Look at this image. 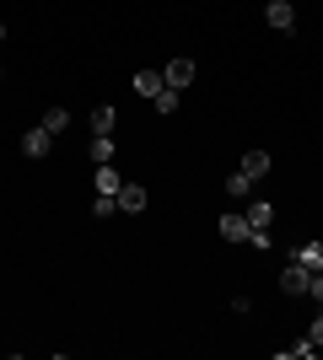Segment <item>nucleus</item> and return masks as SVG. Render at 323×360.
I'll list each match as a JSON object with an SVG mask.
<instances>
[{"mask_svg": "<svg viewBox=\"0 0 323 360\" xmlns=\"http://www.w3.org/2000/svg\"><path fill=\"white\" fill-rule=\"evenodd\" d=\"M308 280H312V269H302L296 258L280 269V290H286V296H308Z\"/></svg>", "mask_w": 323, "mask_h": 360, "instance_id": "f257e3e1", "label": "nucleus"}, {"mask_svg": "<svg viewBox=\"0 0 323 360\" xmlns=\"http://www.w3.org/2000/svg\"><path fill=\"white\" fill-rule=\"evenodd\" d=\"M22 150H27L32 162H44L49 150H54V135H49L44 124H38V129H27V135H22Z\"/></svg>", "mask_w": 323, "mask_h": 360, "instance_id": "f03ea898", "label": "nucleus"}, {"mask_svg": "<svg viewBox=\"0 0 323 360\" xmlns=\"http://www.w3.org/2000/svg\"><path fill=\"white\" fill-rule=\"evenodd\" d=\"M264 22H270V27H280V32H291V27H296V11H291V0H270Z\"/></svg>", "mask_w": 323, "mask_h": 360, "instance_id": "7ed1b4c3", "label": "nucleus"}, {"mask_svg": "<svg viewBox=\"0 0 323 360\" xmlns=\"http://www.w3.org/2000/svg\"><path fill=\"white\" fill-rule=\"evenodd\" d=\"M119 210H129V215L146 210V183H119Z\"/></svg>", "mask_w": 323, "mask_h": 360, "instance_id": "20e7f679", "label": "nucleus"}, {"mask_svg": "<svg viewBox=\"0 0 323 360\" xmlns=\"http://www.w3.org/2000/svg\"><path fill=\"white\" fill-rule=\"evenodd\" d=\"M162 81H167V86H178V91H184L189 81H194V60H172V65H167V75H162Z\"/></svg>", "mask_w": 323, "mask_h": 360, "instance_id": "39448f33", "label": "nucleus"}, {"mask_svg": "<svg viewBox=\"0 0 323 360\" xmlns=\"http://www.w3.org/2000/svg\"><path fill=\"white\" fill-rule=\"evenodd\" d=\"M221 237L227 242H248V215H221Z\"/></svg>", "mask_w": 323, "mask_h": 360, "instance_id": "423d86ee", "label": "nucleus"}, {"mask_svg": "<svg viewBox=\"0 0 323 360\" xmlns=\"http://www.w3.org/2000/svg\"><path fill=\"white\" fill-rule=\"evenodd\" d=\"M243 172H248L253 183H259L264 172H270V150H248V156H243Z\"/></svg>", "mask_w": 323, "mask_h": 360, "instance_id": "0eeeda50", "label": "nucleus"}, {"mask_svg": "<svg viewBox=\"0 0 323 360\" xmlns=\"http://www.w3.org/2000/svg\"><path fill=\"white\" fill-rule=\"evenodd\" d=\"M296 264L318 274V269H323V242H302V253H296Z\"/></svg>", "mask_w": 323, "mask_h": 360, "instance_id": "6e6552de", "label": "nucleus"}, {"mask_svg": "<svg viewBox=\"0 0 323 360\" xmlns=\"http://www.w3.org/2000/svg\"><path fill=\"white\" fill-rule=\"evenodd\" d=\"M97 194H119V167H113V162L97 167Z\"/></svg>", "mask_w": 323, "mask_h": 360, "instance_id": "1a4fd4ad", "label": "nucleus"}, {"mask_svg": "<svg viewBox=\"0 0 323 360\" xmlns=\"http://www.w3.org/2000/svg\"><path fill=\"white\" fill-rule=\"evenodd\" d=\"M151 103H156V113H178V103H184V91H178V86H162V91L151 97Z\"/></svg>", "mask_w": 323, "mask_h": 360, "instance_id": "9d476101", "label": "nucleus"}, {"mask_svg": "<svg viewBox=\"0 0 323 360\" xmlns=\"http://www.w3.org/2000/svg\"><path fill=\"white\" fill-rule=\"evenodd\" d=\"M162 86H167V81H162L156 70H140V75H135V91H140V97H156Z\"/></svg>", "mask_w": 323, "mask_h": 360, "instance_id": "9b49d317", "label": "nucleus"}, {"mask_svg": "<svg viewBox=\"0 0 323 360\" xmlns=\"http://www.w3.org/2000/svg\"><path fill=\"white\" fill-rule=\"evenodd\" d=\"M92 162H113V135H92Z\"/></svg>", "mask_w": 323, "mask_h": 360, "instance_id": "f8f14e48", "label": "nucleus"}, {"mask_svg": "<svg viewBox=\"0 0 323 360\" xmlns=\"http://www.w3.org/2000/svg\"><path fill=\"white\" fill-rule=\"evenodd\" d=\"M65 124H70V113H65V108H49V113H44V129H49V135H60Z\"/></svg>", "mask_w": 323, "mask_h": 360, "instance_id": "ddd939ff", "label": "nucleus"}, {"mask_svg": "<svg viewBox=\"0 0 323 360\" xmlns=\"http://www.w3.org/2000/svg\"><path fill=\"white\" fill-rule=\"evenodd\" d=\"M92 129L97 135H113V108H92Z\"/></svg>", "mask_w": 323, "mask_h": 360, "instance_id": "4468645a", "label": "nucleus"}, {"mask_svg": "<svg viewBox=\"0 0 323 360\" xmlns=\"http://www.w3.org/2000/svg\"><path fill=\"white\" fill-rule=\"evenodd\" d=\"M270 221H275V205H264V199H259V205L248 210V226H270Z\"/></svg>", "mask_w": 323, "mask_h": 360, "instance_id": "2eb2a0df", "label": "nucleus"}, {"mask_svg": "<svg viewBox=\"0 0 323 360\" xmlns=\"http://www.w3.org/2000/svg\"><path fill=\"white\" fill-rule=\"evenodd\" d=\"M248 183H253L248 172H232V178H227V194H232V199H243V194H248Z\"/></svg>", "mask_w": 323, "mask_h": 360, "instance_id": "dca6fc26", "label": "nucleus"}, {"mask_svg": "<svg viewBox=\"0 0 323 360\" xmlns=\"http://www.w3.org/2000/svg\"><path fill=\"white\" fill-rule=\"evenodd\" d=\"M113 210H119V194H97L92 215H103V221H108V215H113Z\"/></svg>", "mask_w": 323, "mask_h": 360, "instance_id": "f3484780", "label": "nucleus"}, {"mask_svg": "<svg viewBox=\"0 0 323 360\" xmlns=\"http://www.w3.org/2000/svg\"><path fill=\"white\" fill-rule=\"evenodd\" d=\"M291 355H296V360H312V355H318V345H312V339H302V345H291Z\"/></svg>", "mask_w": 323, "mask_h": 360, "instance_id": "a211bd4d", "label": "nucleus"}, {"mask_svg": "<svg viewBox=\"0 0 323 360\" xmlns=\"http://www.w3.org/2000/svg\"><path fill=\"white\" fill-rule=\"evenodd\" d=\"M308 296H312V301H318V307H323V269H318V274H312V280H308Z\"/></svg>", "mask_w": 323, "mask_h": 360, "instance_id": "6ab92c4d", "label": "nucleus"}, {"mask_svg": "<svg viewBox=\"0 0 323 360\" xmlns=\"http://www.w3.org/2000/svg\"><path fill=\"white\" fill-rule=\"evenodd\" d=\"M308 339H312V345L323 349V317H318V323H312V328H308Z\"/></svg>", "mask_w": 323, "mask_h": 360, "instance_id": "aec40b11", "label": "nucleus"}, {"mask_svg": "<svg viewBox=\"0 0 323 360\" xmlns=\"http://www.w3.org/2000/svg\"><path fill=\"white\" fill-rule=\"evenodd\" d=\"M0 38H6V27H0Z\"/></svg>", "mask_w": 323, "mask_h": 360, "instance_id": "412c9836", "label": "nucleus"}]
</instances>
